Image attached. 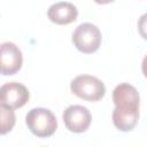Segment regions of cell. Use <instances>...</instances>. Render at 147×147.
Returning a JSON list of instances; mask_svg holds the SVG:
<instances>
[{
  "instance_id": "obj_1",
  "label": "cell",
  "mask_w": 147,
  "mask_h": 147,
  "mask_svg": "<svg viewBox=\"0 0 147 147\" xmlns=\"http://www.w3.org/2000/svg\"><path fill=\"white\" fill-rule=\"evenodd\" d=\"M113 123L116 129L129 132L134 129L139 119L140 98L137 88L127 83L118 84L113 91Z\"/></svg>"
},
{
  "instance_id": "obj_2",
  "label": "cell",
  "mask_w": 147,
  "mask_h": 147,
  "mask_svg": "<svg viewBox=\"0 0 147 147\" xmlns=\"http://www.w3.org/2000/svg\"><path fill=\"white\" fill-rule=\"evenodd\" d=\"M25 123L32 134L38 138H48L57 129L55 115L47 108H33L25 116Z\"/></svg>"
},
{
  "instance_id": "obj_3",
  "label": "cell",
  "mask_w": 147,
  "mask_h": 147,
  "mask_svg": "<svg viewBox=\"0 0 147 147\" xmlns=\"http://www.w3.org/2000/svg\"><path fill=\"white\" fill-rule=\"evenodd\" d=\"M70 90L76 96L90 102L99 101L106 94V86L102 80L91 75L75 77L70 83Z\"/></svg>"
},
{
  "instance_id": "obj_4",
  "label": "cell",
  "mask_w": 147,
  "mask_h": 147,
  "mask_svg": "<svg viewBox=\"0 0 147 147\" xmlns=\"http://www.w3.org/2000/svg\"><path fill=\"white\" fill-rule=\"evenodd\" d=\"M101 31L95 24L82 23L72 33V42L76 48L84 54H92L96 52L101 45Z\"/></svg>"
},
{
  "instance_id": "obj_5",
  "label": "cell",
  "mask_w": 147,
  "mask_h": 147,
  "mask_svg": "<svg viewBox=\"0 0 147 147\" xmlns=\"http://www.w3.org/2000/svg\"><path fill=\"white\" fill-rule=\"evenodd\" d=\"M63 123L65 127L75 133H82L85 132L92 122V116L90 110L79 105H74L69 106L62 115Z\"/></svg>"
},
{
  "instance_id": "obj_6",
  "label": "cell",
  "mask_w": 147,
  "mask_h": 147,
  "mask_svg": "<svg viewBox=\"0 0 147 147\" xmlns=\"http://www.w3.org/2000/svg\"><path fill=\"white\" fill-rule=\"evenodd\" d=\"M29 90L17 82L3 84L0 88V105L11 109L23 107L29 101Z\"/></svg>"
},
{
  "instance_id": "obj_7",
  "label": "cell",
  "mask_w": 147,
  "mask_h": 147,
  "mask_svg": "<svg viewBox=\"0 0 147 147\" xmlns=\"http://www.w3.org/2000/svg\"><path fill=\"white\" fill-rule=\"evenodd\" d=\"M23 63V56L21 49L10 41H6L1 44V53H0V64H1V74L5 76H10L16 74Z\"/></svg>"
},
{
  "instance_id": "obj_8",
  "label": "cell",
  "mask_w": 147,
  "mask_h": 147,
  "mask_svg": "<svg viewBox=\"0 0 147 147\" xmlns=\"http://www.w3.org/2000/svg\"><path fill=\"white\" fill-rule=\"evenodd\" d=\"M78 16V9L75 5L67 1H60L54 5H52L47 10V17L51 22L59 24V25H65L69 23H72L77 20Z\"/></svg>"
},
{
  "instance_id": "obj_9",
  "label": "cell",
  "mask_w": 147,
  "mask_h": 147,
  "mask_svg": "<svg viewBox=\"0 0 147 147\" xmlns=\"http://www.w3.org/2000/svg\"><path fill=\"white\" fill-rule=\"evenodd\" d=\"M0 133L6 134L13 130L15 125V113L11 108L0 105Z\"/></svg>"
},
{
  "instance_id": "obj_10",
  "label": "cell",
  "mask_w": 147,
  "mask_h": 147,
  "mask_svg": "<svg viewBox=\"0 0 147 147\" xmlns=\"http://www.w3.org/2000/svg\"><path fill=\"white\" fill-rule=\"evenodd\" d=\"M138 31H139V34L145 40H147V13L140 16L138 21Z\"/></svg>"
},
{
  "instance_id": "obj_11",
  "label": "cell",
  "mask_w": 147,
  "mask_h": 147,
  "mask_svg": "<svg viewBox=\"0 0 147 147\" xmlns=\"http://www.w3.org/2000/svg\"><path fill=\"white\" fill-rule=\"evenodd\" d=\"M141 71L144 74V76L147 78V55L144 57L142 60V63H141Z\"/></svg>"
},
{
  "instance_id": "obj_12",
  "label": "cell",
  "mask_w": 147,
  "mask_h": 147,
  "mask_svg": "<svg viewBox=\"0 0 147 147\" xmlns=\"http://www.w3.org/2000/svg\"><path fill=\"white\" fill-rule=\"evenodd\" d=\"M96 3H99V5H106V3H110V2H113L114 0H94Z\"/></svg>"
}]
</instances>
